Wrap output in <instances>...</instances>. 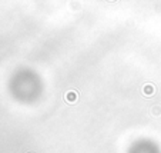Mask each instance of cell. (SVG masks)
<instances>
[{"label": "cell", "instance_id": "cell-2", "mask_svg": "<svg viewBox=\"0 0 161 153\" xmlns=\"http://www.w3.org/2000/svg\"><path fill=\"white\" fill-rule=\"evenodd\" d=\"M155 92V87L153 85H145L144 87H143V93H144L145 96H151V95H154Z\"/></svg>", "mask_w": 161, "mask_h": 153}, {"label": "cell", "instance_id": "cell-1", "mask_svg": "<svg viewBox=\"0 0 161 153\" xmlns=\"http://www.w3.org/2000/svg\"><path fill=\"white\" fill-rule=\"evenodd\" d=\"M77 97H78V93L76 92V90H69V92L64 95V99H66L67 103H76Z\"/></svg>", "mask_w": 161, "mask_h": 153}, {"label": "cell", "instance_id": "cell-3", "mask_svg": "<svg viewBox=\"0 0 161 153\" xmlns=\"http://www.w3.org/2000/svg\"><path fill=\"white\" fill-rule=\"evenodd\" d=\"M153 113H154V115H161V107L154 106V107H153Z\"/></svg>", "mask_w": 161, "mask_h": 153}]
</instances>
